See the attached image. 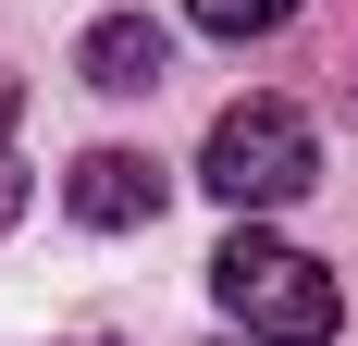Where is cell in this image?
Wrapping results in <instances>:
<instances>
[{
	"label": "cell",
	"mask_w": 358,
	"mask_h": 346,
	"mask_svg": "<svg viewBox=\"0 0 358 346\" xmlns=\"http://www.w3.org/2000/svg\"><path fill=\"white\" fill-rule=\"evenodd\" d=\"M210 297H222V321L259 334V346H322L334 321H346V284H334L309 247L259 235V223H235V235L210 247Z\"/></svg>",
	"instance_id": "1"
},
{
	"label": "cell",
	"mask_w": 358,
	"mask_h": 346,
	"mask_svg": "<svg viewBox=\"0 0 358 346\" xmlns=\"http://www.w3.org/2000/svg\"><path fill=\"white\" fill-rule=\"evenodd\" d=\"M309 173H322V137L296 99H235L198 148V186L222 210H285V198H309Z\"/></svg>",
	"instance_id": "2"
},
{
	"label": "cell",
	"mask_w": 358,
	"mask_h": 346,
	"mask_svg": "<svg viewBox=\"0 0 358 346\" xmlns=\"http://www.w3.org/2000/svg\"><path fill=\"white\" fill-rule=\"evenodd\" d=\"M161 198H173V173L148 161V148H87V161L62 173V210H74V223H99V235L161 223Z\"/></svg>",
	"instance_id": "3"
},
{
	"label": "cell",
	"mask_w": 358,
	"mask_h": 346,
	"mask_svg": "<svg viewBox=\"0 0 358 346\" xmlns=\"http://www.w3.org/2000/svg\"><path fill=\"white\" fill-rule=\"evenodd\" d=\"M74 74H87L99 99H148V87L173 74V37L148 25V13H99V25H87V50H74Z\"/></svg>",
	"instance_id": "4"
},
{
	"label": "cell",
	"mask_w": 358,
	"mask_h": 346,
	"mask_svg": "<svg viewBox=\"0 0 358 346\" xmlns=\"http://www.w3.org/2000/svg\"><path fill=\"white\" fill-rule=\"evenodd\" d=\"M185 25H210V37H272V25H296V0H185Z\"/></svg>",
	"instance_id": "5"
},
{
	"label": "cell",
	"mask_w": 358,
	"mask_h": 346,
	"mask_svg": "<svg viewBox=\"0 0 358 346\" xmlns=\"http://www.w3.org/2000/svg\"><path fill=\"white\" fill-rule=\"evenodd\" d=\"M13 124H25V99H13V87H0V235H13V223H25V161H13Z\"/></svg>",
	"instance_id": "6"
},
{
	"label": "cell",
	"mask_w": 358,
	"mask_h": 346,
	"mask_svg": "<svg viewBox=\"0 0 358 346\" xmlns=\"http://www.w3.org/2000/svg\"><path fill=\"white\" fill-rule=\"evenodd\" d=\"M235 346H259V334H235Z\"/></svg>",
	"instance_id": "7"
}]
</instances>
